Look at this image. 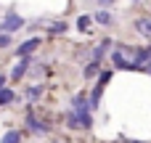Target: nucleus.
<instances>
[{
  "label": "nucleus",
  "instance_id": "9",
  "mask_svg": "<svg viewBox=\"0 0 151 143\" xmlns=\"http://www.w3.org/2000/svg\"><path fill=\"white\" fill-rule=\"evenodd\" d=\"M21 141V133H16V130H8L5 135H3V141L0 143H19Z\"/></svg>",
  "mask_w": 151,
  "mask_h": 143
},
{
  "label": "nucleus",
  "instance_id": "18",
  "mask_svg": "<svg viewBox=\"0 0 151 143\" xmlns=\"http://www.w3.org/2000/svg\"><path fill=\"white\" fill-rule=\"evenodd\" d=\"M149 53H151V48H149Z\"/></svg>",
  "mask_w": 151,
  "mask_h": 143
},
{
  "label": "nucleus",
  "instance_id": "4",
  "mask_svg": "<svg viewBox=\"0 0 151 143\" xmlns=\"http://www.w3.org/2000/svg\"><path fill=\"white\" fill-rule=\"evenodd\" d=\"M72 106H74V111H77V114H88V109H90V101H88L85 96H74Z\"/></svg>",
  "mask_w": 151,
  "mask_h": 143
},
{
  "label": "nucleus",
  "instance_id": "16",
  "mask_svg": "<svg viewBox=\"0 0 151 143\" xmlns=\"http://www.w3.org/2000/svg\"><path fill=\"white\" fill-rule=\"evenodd\" d=\"M3 85H5V77H3V74H0V90H5V88H3Z\"/></svg>",
  "mask_w": 151,
  "mask_h": 143
},
{
  "label": "nucleus",
  "instance_id": "15",
  "mask_svg": "<svg viewBox=\"0 0 151 143\" xmlns=\"http://www.w3.org/2000/svg\"><path fill=\"white\" fill-rule=\"evenodd\" d=\"M8 45H11V34L3 32V34H0V48H8Z\"/></svg>",
  "mask_w": 151,
  "mask_h": 143
},
{
  "label": "nucleus",
  "instance_id": "2",
  "mask_svg": "<svg viewBox=\"0 0 151 143\" xmlns=\"http://www.w3.org/2000/svg\"><path fill=\"white\" fill-rule=\"evenodd\" d=\"M66 122H69V127H90V125H93L90 114H77V111H72V114L66 117Z\"/></svg>",
  "mask_w": 151,
  "mask_h": 143
},
{
  "label": "nucleus",
  "instance_id": "6",
  "mask_svg": "<svg viewBox=\"0 0 151 143\" xmlns=\"http://www.w3.org/2000/svg\"><path fill=\"white\" fill-rule=\"evenodd\" d=\"M29 61H32V58H21V61H19V64L13 66V72H11V77H13V80H21V77H24V72L29 69Z\"/></svg>",
  "mask_w": 151,
  "mask_h": 143
},
{
  "label": "nucleus",
  "instance_id": "14",
  "mask_svg": "<svg viewBox=\"0 0 151 143\" xmlns=\"http://www.w3.org/2000/svg\"><path fill=\"white\" fill-rule=\"evenodd\" d=\"M50 32H53V34H61V32H66V24H64V21H58V24H50Z\"/></svg>",
  "mask_w": 151,
  "mask_h": 143
},
{
  "label": "nucleus",
  "instance_id": "12",
  "mask_svg": "<svg viewBox=\"0 0 151 143\" xmlns=\"http://www.w3.org/2000/svg\"><path fill=\"white\" fill-rule=\"evenodd\" d=\"M40 96H42V88H40V85H35V88L27 90V98H29V101H37Z\"/></svg>",
  "mask_w": 151,
  "mask_h": 143
},
{
  "label": "nucleus",
  "instance_id": "8",
  "mask_svg": "<svg viewBox=\"0 0 151 143\" xmlns=\"http://www.w3.org/2000/svg\"><path fill=\"white\" fill-rule=\"evenodd\" d=\"M16 101V93L13 90H0V106H8Z\"/></svg>",
  "mask_w": 151,
  "mask_h": 143
},
{
  "label": "nucleus",
  "instance_id": "11",
  "mask_svg": "<svg viewBox=\"0 0 151 143\" xmlns=\"http://www.w3.org/2000/svg\"><path fill=\"white\" fill-rule=\"evenodd\" d=\"M96 21L106 27V24H111V13H109V11H98V13H96Z\"/></svg>",
  "mask_w": 151,
  "mask_h": 143
},
{
  "label": "nucleus",
  "instance_id": "13",
  "mask_svg": "<svg viewBox=\"0 0 151 143\" xmlns=\"http://www.w3.org/2000/svg\"><path fill=\"white\" fill-rule=\"evenodd\" d=\"M77 27H80V29L85 32V29L90 27V16H80V19H77Z\"/></svg>",
  "mask_w": 151,
  "mask_h": 143
},
{
  "label": "nucleus",
  "instance_id": "3",
  "mask_svg": "<svg viewBox=\"0 0 151 143\" xmlns=\"http://www.w3.org/2000/svg\"><path fill=\"white\" fill-rule=\"evenodd\" d=\"M37 45H40V40H37V37H32V40L21 42V45H19V48L13 50V53H16V56H21V58H27V56H29L32 50H37Z\"/></svg>",
  "mask_w": 151,
  "mask_h": 143
},
{
  "label": "nucleus",
  "instance_id": "7",
  "mask_svg": "<svg viewBox=\"0 0 151 143\" xmlns=\"http://www.w3.org/2000/svg\"><path fill=\"white\" fill-rule=\"evenodd\" d=\"M135 29H138L143 37L151 40V19H138V21H135Z\"/></svg>",
  "mask_w": 151,
  "mask_h": 143
},
{
  "label": "nucleus",
  "instance_id": "5",
  "mask_svg": "<svg viewBox=\"0 0 151 143\" xmlns=\"http://www.w3.org/2000/svg\"><path fill=\"white\" fill-rule=\"evenodd\" d=\"M27 125H29V130H32V133H37V135H45V133H48V125H42V122H40V119H35L32 114L27 117Z\"/></svg>",
  "mask_w": 151,
  "mask_h": 143
},
{
  "label": "nucleus",
  "instance_id": "1",
  "mask_svg": "<svg viewBox=\"0 0 151 143\" xmlns=\"http://www.w3.org/2000/svg\"><path fill=\"white\" fill-rule=\"evenodd\" d=\"M21 27H24V19L16 16V13H8L5 21H3V32H5V34H11V32H16V29H21Z\"/></svg>",
  "mask_w": 151,
  "mask_h": 143
},
{
  "label": "nucleus",
  "instance_id": "17",
  "mask_svg": "<svg viewBox=\"0 0 151 143\" xmlns=\"http://www.w3.org/2000/svg\"><path fill=\"white\" fill-rule=\"evenodd\" d=\"M98 3H101V5H109V3H114V0H98Z\"/></svg>",
  "mask_w": 151,
  "mask_h": 143
},
{
  "label": "nucleus",
  "instance_id": "10",
  "mask_svg": "<svg viewBox=\"0 0 151 143\" xmlns=\"http://www.w3.org/2000/svg\"><path fill=\"white\" fill-rule=\"evenodd\" d=\"M98 69H101V61H90V64L85 66V77H96Z\"/></svg>",
  "mask_w": 151,
  "mask_h": 143
}]
</instances>
